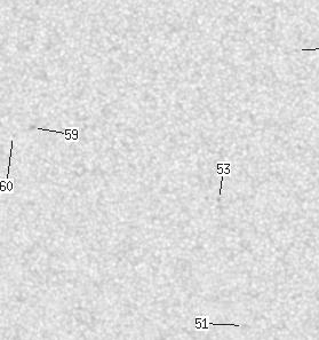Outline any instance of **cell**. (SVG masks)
<instances>
[{
	"label": "cell",
	"mask_w": 319,
	"mask_h": 340,
	"mask_svg": "<svg viewBox=\"0 0 319 340\" xmlns=\"http://www.w3.org/2000/svg\"><path fill=\"white\" fill-rule=\"evenodd\" d=\"M13 181L10 180H6V181H1L0 182V191L1 192H7V191H12L13 190Z\"/></svg>",
	"instance_id": "3"
},
{
	"label": "cell",
	"mask_w": 319,
	"mask_h": 340,
	"mask_svg": "<svg viewBox=\"0 0 319 340\" xmlns=\"http://www.w3.org/2000/svg\"><path fill=\"white\" fill-rule=\"evenodd\" d=\"M316 51H319V47L318 48H303L302 49V52H316Z\"/></svg>",
	"instance_id": "4"
},
{
	"label": "cell",
	"mask_w": 319,
	"mask_h": 340,
	"mask_svg": "<svg viewBox=\"0 0 319 340\" xmlns=\"http://www.w3.org/2000/svg\"><path fill=\"white\" fill-rule=\"evenodd\" d=\"M216 171L219 174H229L231 172V164H217Z\"/></svg>",
	"instance_id": "2"
},
{
	"label": "cell",
	"mask_w": 319,
	"mask_h": 340,
	"mask_svg": "<svg viewBox=\"0 0 319 340\" xmlns=\"http://www.w3.org/2000/svg\"><path fill=\"white\" fill-rule=\"evenodd\" d=\"M38 131H45L48 133H56L61 134L65 138V140L70 141H78L79 139V131L78 128H65L64 131H55V130H49V128H37Z\"/></svg>",
	"instance_id": "1"
}]
</instances>
